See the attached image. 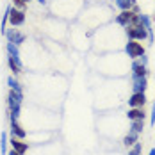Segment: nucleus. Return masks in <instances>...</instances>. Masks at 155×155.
I'll return each instance as SVG.
<instances>
[{
    "instance_id": "f3484780",
    "label": "nucleus",
    "mask_w": 155,
    "mask_h": 155,
    "mask_svg": "<svg viewBox=\"0 0 155 155\" xmlns=\"http://www.w3.org/2000/svg\"><path fill=\"white\" fill-rule=\"evenodd\" d=\"M144 128V120H137V121H130V130L128 132H134V134H141Z\"/></svg>"
},
{
    "instance_id": "ddd939ff",
    "label": "nucleus",
    "mask_w": 155,
    "mask_h": 155,
    "mask_svg": "<svg viewBox=\"0 0 155 155\" xmlns=\"http://www.w3.org/2000/svg\"><path fill=\"white\" fill-rule=\"evenodd\" d=\"M11 134L16 139H25V136H27V132L18 125V121H11Z\"/></svg>"
},
{
    "instance_id": "20e7f679",
    "label": "nucleus",
    "mask_w": 155,
    "mask_h": 155,
    "mask_svg": "<svg viewBox=\"0 0 155 155\" xmlns=\"http://www.w3.org/2000/svg\"><path fill=\"white\" fill-rule=\"evenodd\" d=\"M9 23H11L13 27L23 25V23H25V11L16 9V7H9Z\"/></svg>"
},
{
    "instance_id": "4468645a",
    "label": "nucleus",
    "mask_w": 155,
    "mask_h": 155,
    "mask_svg": "<svg viewBox=\"0 0 155 155\" xmlns=\"http://www.w3.org/2000/svg\"><path fill=\"white\" fill-rule=\"evenodd\" d=\"M7 54H9V57H13L15 62H18L20 66H21V59H20V50H18V45L15 43H7Z\"/></svg>"
},
{
    "instance_id": "4be33fe9",
    "label": "nucleus",
    "mask_w": 155,
    "mask_h": 155,
    "mask_svg": "<svg viewBox=\"0 0 155 155\" xmlns=\"http://www.w3.org/2000/svg\"><path fill=\"white\" fill-rule=\"evenodd\" d=\"M13 4H15L16 9H21V11H25V5H27V4H25L23 0H13Z\"/></svg>"
},
{
    "instance_id": "aec40b11",
    "label": "nucleus",
    "mask_w": 155,
    "mask_h": 155,
    "mask_svg": "<svg viewBox=\"0 0 155 155\" xmlns=\"http://www.w3.org/2000/svg\"><path fill=\"white\" fill-rule=\"evenodd\" d=\"M7 64H9V68H11V71H13L15 75L21 73V66H20L18 62H15V59H13V57H7Z\"/></svg>"
},
{
    "instance_id": "1a4fd4ad",
    "label": "nucleus",
    "mask_w": 155,
    "mask_h": 155,
    "mask_svg": "<svg viewBox=\"0 0 155 155\" xmlns=\"http://www.w3.org/2000/svg\"><path fill=\"white\" fill-rule=\"evenodd\" d=\"M144 104H146L144 93H132V96L128 98V107H144Z\"/></svg>"
},
{
    "instance_id": "dca6fc26",
    "label": "nucleus",
    "mask_w": 155,
    "mask_h": 155,
    "mask_svg": "<svg viewBox=\"0 0 155 155\" xmlns=\"http://www.w3.org/2000/svg\"><path fill=\"white\" fill-rule=\"evenodd\" d=\"M139 141V134H134V132H128L127 136L123 137V144L127 148H130V146H134L136 143Z\"/></svg>"
},
{
    "instance_id": "6ab92c4d",
    "label": "nucleus",
    "mask_w": 155,
    "mask_h": 155,
    "mask_svg": "<svg viewBox=\"0 0 155 155\" xmlns=\"http://www.w3.org/2000/svg\"><path fill=\"white\" fill-rule=\"evenodd\" d=\"M7 86H9L13 91H16V93H21V86H20V82H18L15 77H9V78H7Z\"/></svg>"
},
{
    "instance_id": "bb28decb",
    "label": "nucleus",
    "mask_w": 155,
    "mask_h": 155,
    "mask_svg": "<svg viewBox=\"0 0 155 155\" xmlns=\"http://www.w3.org/2000/svg\"><path fill=\"white\" fill-rule=\"evenodd\" d=\"M38 2H39V4H47V0H38Z\"/></svg>"
},
{
    "instance_id": "7ed1b4c3",
    "label": "nucleus",
    "mask_w": 155,
    "mask_h": 155,
    "mask_svg": "<svg viewBox=\"0 0 155 155\" xmlns=\"http://www.w3.org/2000/svg\"><path fill=\"white\" fill-rule=\"evenodd\" d=\"M127 36H128V39L144 41V39H148V31L143 25H134V27H127Z\"/></svg>"
},
{
    "instance_id": "423d86ee",
    "label": "nucleus",
    "mask_w": 155,
    "mask_h": 155,
    "mask_svg": "<svg viewBox=\"0 0 155 155\" xmlns=\"http://www.w3.org/2000/svg\"><path fill=\"white\" fill-rule=\"evenodd\" d=\"M137 20H139V25H143V27L148 31V39L153 43V29H152V20H150V16L137 13Z\"/></svg>"
},
{
    "instance_id": "f257e3e1",
    "label": "nucleus",
    "mask_w": 155,
    "mask_h": 155,
    "mask_svg": "<svg viewBox=\"0 0 155 155\" xmlns=\"http://www.w3.org/2000/svg\"><path fill=\"white\" fill-rule=\"evenodd\" d=\"M21 100H23V94L16 93V91H9L7 94V107H9V118L11 121H18L20 118V110H21Z\"/></svg>"
},
{
    "instance_id": "9b49d317",
    "label": "nucleus",
    "mask_w": 155,
    "mask_h": 155,
    "mask_svg": "<svg viewBox=\"0 0 155 155\" xmlns=\"http://www.w3.org/2000/svg\"><path fill=\"white\" fill-rule=\"evenodd\" d=\"M127 116H128L130 121L144 120V110H143V107H130L128 109V112H127Z\"/></svg>"
},
{
    "instance_id": "0eeeda50",
    "label": "nucleus",
    "mask_w": 155,
    "mask_h": 155,
    "mask_svg": "<svg viewBox=\"0 0 155 155\" xmlns=\"http://www.w3.org/2000/svg\"><path fill=\"white\" fill-rule=\"evenodd\" d=\"M148 86L146 77H134L132 78V93H144Z\"/></svg>"
},
{
    "instance_id": "412c9836",
    "label": "nucleus",
    "mask_w": 155,
    "mask_h": 155,
    "mask_svg": "<svg viewBox=\"0 0 155 155\" xmlns=\"http://www.w3.org/2000/svg\"><path fill=\"white\" fill-rule=\"evenodd\" d=\"M141 150H143V143H136L134 146H132V150L128 152V155H141Z\"/></svg>"
},
{
    "instance_id": "f8f14e48",
    "label": "nucleus",
    "mask_w": 155,
    "mask_h": 155,
    "mask_svg": "<svg viewBox=\"0 0 155 155\" xmlns=\"http://www.w3.org/2000/svg\"><path fill=\"white\" fill-rule=\"evenodd\" d=\"M11 146H13V150L18 152L20 155H23L27 150H29V144H27V143H23L21 139H16V137L11 139Z\"/></svg>"
},
{
    "instance_id": "393cba45",
    "label": "nucleus",
    "mask_w": 155,
    "mask_h": 155,
    "mask_svg": "<svg viewBox=\"0 0 155 155\" xmlns=\"http://www.w3.org/2000/svg\"><path fill=\"white\" fill-rule=\"evenodd\" d=\"M7 155H20L18 152H15V150H11V152H7Z\"/></svg>"
},
{
    "instance_id": "cd10ccee",
    "label": "nucleus",
    "mask_w": 155,
    "mask_h": 155,
    "mask_svg": "<svg viewBox=\"0 0 155 155\" xmlns=\"http://www.w3.org/2000/svg\"><path fill=\"white\" fill-rule=\"evenodd\" d=\"M23 2H25V4H29V2H31V0H23Z\"/></svg>"
},
{
    "instance_id": "2eb2a0df",
    "label": "nucleus",
    "mask_w": 155,
    "mask_h": 155,
    "mask_svg": "<svg viewBox=\"0 0 155 155\" xmlns=\"http://www.w3.org/2000/svg\"><path fill=\"white\" fill-rule=\"evenodd\" d=\"M114 4L121 11H132V7L136 5V0H114Z\"/></svg>"
},
{
    "instance_id": "a878e982",
    "label": "nucleus",
    "mask_w": 155,
    "mask_h": 155,
    "mask_svg": "<svg viewBox=\"0 0 155 155\" xmlns=\"http://www.w3.org/2000/svg\"><path fill=\"white\" fill-rule=\"evenodd\" d=\"M148 155H155V148H152V150H150V153Z\"/></svg>"
},
{
    "instance_id": "a211bd4d",
    "label": "nucleus",
    "mask_w": 155,
    "mask_h": 155,
    "mask_svg": "<svg viewBox=\"0 0 155 155\" xmlns=\"http://www.w3.org/2000/svg\"><path fill=\"white\" fill-rule=\"evenodd\" d=\"M0 153L7 155V132H2L0 136Z\"/></svg>"
},
{
    "instance_id": "39448f33",
    "label": "nucleus",
    "mask_w": 155,
    "mask_h": 155,
    "mask_svg": "<svg viewBox=\"0 0 155 155\" xmlns=\"http://www.w3.org/2000/svg\"><path fill=\"white\" fill-rule=\"evenodd\" d=\"M134 15H137V13H134V11H121L120 15L116 16V23L118 25H121V27H130V21H132V18H134Z\"/></svg>"
},
{
    "instance_id": "6e6552de",
    "label": "nucleus",
    "mask_w": 155,
    "mask_h": 155,
    "mask_svg": "<svg viewBox=\"0 0 155 155\" xmlns=\"http://www.w3.org/2000/svg\"><path fill=\"white\" fill-rule=\"evenodd\" d=\"M5 36H7V41H9V43H15V45H21V43L25 41V34L18 32L16 29L5 31Z\"/></svg>"
},
{
    "instance_id": "9d476101",
    "label": "nucleus",
    "mask_w": 155,
    "mask_h": 155,
    "mask_svg": "<svg viewBox=\"0 0 155 155\" xmlns=\"http://www.w3.org/2000/svg\"><path fill=\"white\" fill-rule=\"evenodd\" d=\"M146 73H148V70H146L144 64H141L139 61L132 62V78L134 77H146Z\"/></svg>"
},
{
    "instance_id": "5701e85b",
    "label": "nucleus",
    "mask_w": 155,
    "mask_h": 155,
    "mask_svg": "<svg viewBox=\"0 0 155 155\" xmlns=\"http://www.w3.org/2000/svg\"><path fill=\"white\" fill-rule=\"evenodd\" d=\"M150 123L155 125V104L152 105V114H150Z\"/></svg>"
},
{
    "instance_id": "f03ea898",
    "label": "nucleus",
    "mask_w": 155,
    "mask_h": 155,
    "mask_svg": "<svg viewBox=\"0 0 155 155\" xmlns=\"http://www.w3.org/2000/svg\"><path fill=\"white\" fill-rule=\"evenodd\" d=\"M125 52L128 54L130 59H139L141 55H144V47L136 39H128V43L125 45Z\"/></svg>"
},
{
    "instance_id": "b1692460",
    "label": "nucleus",
    "mask_w": 155,
    "mask_h": 155,
    "mask_svg": "<svg viewBox=\"0 0 155 155\" xmlns=\"http://www.w3.org/2000/svg\"><path fill=\"white\" fill-rule=\"evenodd\" d=\"M139 62H141V64H144V66L148 64V57H146V54H144V55H141V57H139Z\"/></svg>"
}]
</instances>
